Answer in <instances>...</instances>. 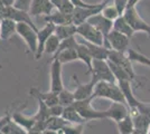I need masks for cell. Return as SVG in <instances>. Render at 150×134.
<instances>
[{"label": "cell", "mask_w": 150, "mask_h": 134, "mask_svg": "<svg viewBox=\"0 0 150 134\" xmlns=\"http://www.w3.org/2000/svg\"><path fill=\"white\" fill-rule=\"evenodd\" d=\"M96 97L108 98L112 102L127 104L125 95L117 82H105V81L98 82L93 92V98H96Z\"/></svg>", "instance_id": "6da1fadb"}, {"label": "cell", "mask_w": 150, "mask_h": 134, "mask_svg": "<svg viewBox=\"0 0 150 134\" xmlns=\"http://www.w3.org/2000/svg\"><path fill=\"white\" fill-rule=\"evenodd\" d=\"M92 101H93V97L86 98V100H82V101H75L73 106L82 115V117L86 120V122L92 121V120L108 119L105 111H98V109H93Z\"/></svg>", "instance_id": "7a4b0ae2"}, {"label": "cell", "mask_w": 150, "mask_h": 134, "mask_svg": "<svg viewBox=\"0 0 150 134\" xmlns=\"http://www.w3.org/2000/svg\"><path fill=\"white\" fill-rule=\"evenodd\" d=\"M37 29L33 28L30 25L26 22H17V35L24 40V43L27 45L29 51L33 54H36L38 47V36Z\"/></svg>", "instance_id": "3957f363"}, {"label": "cell", "mask_w": 150, "mask_h": 134, "mask_svg": "<svg viewBox=\"0 0 150 134\" xmlns=\"http://www.w3.org/2000/svg\"><path fill=\"white\" fill-rule=\"evenodd\" d=\"M77 35H80L84 40L95 45L104 46L105 37L104 35L98 30L93 25H91L88 21H85L81 25L77 26Z\"/></svg>", "instance_id": "277c9868"}, {"label": "cell", "mask_w": 150, "mask_h": 134, "mask_svg": "<svg viewBox=\"0 0 150 134\" xmlns=\"http://www.w3.org/2000/svg\"><path fill=\"white\" fill-rule=\"evenodd\" d=\"M109 4V0H103L99 2L98 5L93 8H82V7H75L74 11L72 13L73 16V24L76 26L81 25L83 22L88 21L92 16L100 13L103 8Z\"/></svg>", "instance_id": "5b68a950"}, {"label": "cell", "mask_w": 150, "mask_h": 134, "mask_svg": "<svg viewBox=\"0 0 150 134\" xmlns=\"http://www.w3.org/2000/svg\"><path fill=\"white\" fill-rule=\"evenodd\" d=\"M129 45H130V37L112 29L110 34L106 36L104 46L108 47L109 49L127 53L129 49Z\"/></svg>", "instance_id": "8992f818"}, {"label": "cell", "mask_w": 150, "mask_h": 134, "mask_svg": "<svg viewBox=\"0 0 150 134\" xmlns=\"http://www.w3.org/2000/svg\"><path fill=\"white\" fill-rule=\"evenodd\" d=\"M91 76L94 77L98 82H101V81L117 82L108 60H103V59H93Z\"/></svg>", "instance_id": "52a82bcc"}, {"label": "cell", "mask_w": 150, "mask_h": 134, "mask_svg": "<svg viewBox=\"0 0 150 134\" xmlns=\"http://www.w3.org/2000/svg\"><path fill=\"white\" fill-rule=\"evenodd\" d=\"M123 17H125V20L129 22V25L133 28L134 32H146L150 37V25L142 19V17L139 15L136 7L127 8V10H125V13H123Z\"/></svg>", "instance_id": "ba28073f"}, {"label": "cell", "mask_w": 150, "mask_h": 134, "mask_svg": "<svg viewBox=\"0 0 150 134\" xmlns=\"http://www.w3.org/2000/svg\"><path fill=\"white\" fill-rule=\"evenodd\" d=\"M108 60H110V62H112L114 64L121 66L122 68H125V69L129 73V75L131 76L132 81L136 79V73H134L133 67H132V60L128 57L127 53H121V51L110 49Z\"/></svg>", "instance_id": "9c48e42d"}, {"label": "cell", "mask_w": 150, "mask_h": 134, "mask_svg": "<svg viewBox=\"0 0 150 134\" xmlns=\"http://www.w3.org/2000/svg\"><path fill=\"white\" fill-rule=\"evenodd\" d=\"M62 66L63 64L58 62L57 59H53L50 64V91L59 93L62 89H64L62 77Z\"/></svg>", "instance_id": "30bf717a"}, {"label": "cell", "mask_w": 150, "mask_h": 134, "mask_svg": "<svg viewBox=\"0 0 150 134\" xmlns=\"http://www.w3.org/2000/svg\"><path fill=\"white\" fill-rule=\"evenodd\" d=\"M4 18L13 19L16 22H26V24L30 25L33 28H35V29L38 30V28L35 26V24L31 20L30 13H28V11H25V10L18 9V8H16L15 6L6 7V9L4 11Z\"/></svg>", "instance_id": "8fae6325"}, {"label": "cell", "mask_w": 150, "mask_h": 134, "mask_svg": "<svg viewBox=\"0 0 150 134\" xmlns=\"http://www.w3.org/2000/svg\"><path fill=\"white\" fill-rule=\"evenodd\" d=\"M106 112V117L113 120L115 122L121 121L122 119H125L127 115L130 114V109L129 106L127 104L123 103H118V102H113L111 104V106L105 111Z\"/></svg>", "instance_id": "7c38bea8"}, {"label": "cell", "mask_w": 150, "mask_h": 134, "mask_svg": "<svg viewBox=\"0 0 150 134\" xmlns=\"http://www.w3.org/2000/svg\"><path fill=\"white\" fill-rule=\"evenodd\" d=\"M54 9L56 8L53 6L50 0H33L28 13H30V16H34V17H37L40 15L47 16L53 13Z\"/></svg>", "instance_id": "4fadbf2b"}, {"label": "cell", "mask_w": 150, "mask_h": 134, "mask_svg": "<svg viewBox=\"0 0 150 134\" xmlns=\"http://www.w3.org/2000/svg\"><path fill=\"white\" fill-rule=\"evenodd\" d=\"M55 27L56 26L52 22H46V25L42 28V29H38L37 36H38V47L37 51H36V58H39L43 54H44V46L46 40L50 38V36L54 34L55 32Z\"/></svg>", "instance_id": "5bb4252c"}, {"label": "cell", "mask_w": 150, "mask_h": 134, "mask_svg": "<svg viewBox=\"0 0 150 134\" xmlns=\"http://www.w3.org/2000/svg\"><path fill=\"white\" fill-rule=\"evenodd\" d=\"M98 83V81L91 76L90 82L85 84H79L77 87L75 88L73 92L75 96V101H82V100H86V98H91L93 97L94 87Z\"/></svg>", "instance_id": "9a60e30c"}, {"label": "cell", "mask_w": 150, "mask_h": 134, "mask_svg": "<svg viewBox=\"0 0 150 134\" xmlns=\"http://www.w3.org/2000/svg\"><path fill=\"white\" fill-rule=\"evenodd\" d=\"M88 21L91 25H93L98 30H100V32L104 35L105 38H106V36L110 34V32L113 29V21L105 18L101 13H98V15L92 16Z\"/></svg>", "instance_id": "2e32d148"}, {"label": "cell", "mask_w": 150, "mask_h": 134, "mask_svg": "<svg viewBox=\"0 0 150 134\" xmlns=\"http://www.w3.org/2000/svg\"><path fill=\"white\" fill-rule=\"evenodd\" d=\"M131 82L132 81L125 79V81H118L117 83L119 84L120 88H121L123 95H125V101H127V104H128L129 109H137L138 105L140 104V101L137 100L136 96L133 95V93H132Z\"/></svg>", "instance_id": "e0dca14e"}, {"label": "cell", "mask_w": 150, "mask_h": 134, "mask_svg": "<svg viewBox=\"0 0 150 134\" xmlns=\"http://www.w3.org/2000/svg\"><path fill=\"white\" fill-rule=\"evenodd\" d=\"M44 20L46 22H52L55 26L66 25V24H73V16L56 9L55 11H53L50 15L44 16Z\"/></svg>", "instance_id": "ac0fdd59"}, {"label": "cell", "mask_w": 150, "mask_h": 134, "mask_svg": "<svg viewBox=\"0 0 150 134\" xmlns=\"http://www.w3.org/2000/svg\"><path fill=\"white\" fill-rule=\"evenodd\" d=\"M1 29V39L9 40L15 34H17V22L9 18H4L0 20Z\"/></svg>", "instance_id": "d6986e66"}, {"label": "cell", "mask_w": 150, "mask_h": 134, "mask_svg": "<svg viewBox=\"0 0 150 134\" xmlns=\"http://www.w3.org/2000/svg\"><path fill=\"white\" fill-rule=\"evenodd\" d=\"M83 40H84V39H83ZM82 43L88 48V51L91 53L93 59H103V60H108L109 53H110V49H109L108 47L101 46V45L92 44V43H88L86 40H84V41H82Z\"/></svg>", "instance_id": "ffe728a7"}, {"label": "cell", "mask_w": 150, "mask_h": 134, "mask_svg": "<svg viewBox=\"0 0 150 134\" xmlns=\"http://www.w3.org/2000/svg\"><path fill=\"white\" fill-rule=\"evenodd\" d=\"M76 51H77V57L79 60H81L82 63H84L88 72L91 73L92 72V63H93V57L91 55V53L88 51V48L83 44L82 41H79L76 45Z\"/></svg>", "instance_id": "44dd1931"}, {"label": "cell", "mask_w": 150, "mask_h": 134, "mask_svg": "<svg viewBox=\"0 0 150 134\" xmlns=\"http://www.w3.org/2000/svg\"><path fill=\"white\" fill-rule=\"evenodd\" d=\"M54 34L61 40H64L69 37H74L77 35V26L74 24H66V25H58L55 27Z\"/></svg>", "instance_id": "7402d4cb"}, {"label": "cell", "mask_w": 150, "mask_h": 134, "mask_svg": "<svg viewBox=\"0 0 150 134\" xmlns=\"http://www.w3.org/2000/svg\"><path fill=\"white\" fill-rule=\"evenodd\" d=\"M53 59H57L62 64H67V63H72L74 60H79L76 47L75 48H66V49L57 51L54 55Z\"/></svg>", "instance_id": "603a6c76"}, {"label": "cell", "mask_w": 150, "mask_h": 134, "mask_svg": "<svg viewBox=\"0 0 150 134\" xmlns=\"http://www.w3.org/2000/svg\"><path fill=\"white\" fill-rule=\"evenodd\" d=\"M62 116L69 123H73V124H85L86 123V120L82 117V115L76 111L73 105L64 107Z\"/></svg>", "instance_id": "cb8c5ba5"}, {"label": "cell", "mask_w": 150, "mask_h": 134, "mask_svg": "<svg viewBox=\"0 0 150 134\" xmlns=\"http://www.w3.org/2000/svg\"><path fill=\"white\" fill-rule=\"evenodd\" d=\"M113 29L117 30V32H121V34H125V36L130 37L131 38L132 36L134 35V30L131 26L129 25V22L125 20V18L123 16H120L119 18L113 21Z\"/></svg>", "instance_id": "d4e9b609"}, {"label": "cell", "mask_w": 150, "mask_h": 134, "mask_svg": "<svg viewBox=\"0 0 150 134\" xmlns=\"http://www.w3.org/2000/svg\"><path fill=\"white\" fill-rule=\"evenodd\" d=\"M11 119L16 123H18L20 126H23L25 130H27V131L31 130V128H34L35 123H36L35 115H33V116H26V115L21 114V113H13L11 115Z\"/></svg>", "instance_id": "484cf974"}, {"label": "cell", "mask_w": 150, "mask_h": 134, "mask_svg": "<svg viewBox=\"0 0 150 134\" xmlns=\"http://www.w3.org/2000/svg\"><path fill=\"white\" fill-rule=\"evenodd\" d=\"M117 125H118L120 134H132L134 131V123H133V119L130 114L127 115L121 121L117 122Z\"/></svg>", "instance_id": "4316f807"}, {"label": "cell", "mask_w": 150, "mask_h": 134, "mask_svg": "<svg viewBox=\"0 0 150 134\" xmlns=\"http://www.w3.org/2000/svg\"><path fill=\"white\" fill-rule=\"evenodd\" d=\"M0 132L2 134H26L27 130L20 126L18 123L13 121V119H10L7 122L6 124L2 126V128L0 130Z\"/></svg>", "instance_id": "83f0119b"}, {"label": "cell", "mask_w": 150, "mask_h": 134, "mask_svg": "<svg viewBox=\"0 0 150 134\" xmlns=\"http://www.w3.org/2000/svg\"><path fill=\"white\" fill-rule=\"evenodd\" d=\"M69 124L63 116H50L47 120L46 124V130H53V131H61L63 128H65Z\"/></svg>", "instance_id": "f1b7e54d"}, {"label": "cell", "mask_w": 150, "mask_h": 134, "mask_svg": "<svg viewBox=\"0 0 150 134\" xmlns=\"http://www.w3.org/2000/svg\"><path fill=\"white\" fill-rule=\"evenodd\" d=\"M61 45V39L57 37L55 34H53L50 38L46 40L44 46V53L50 55H55L58 51V47Z\"/></svg>", "instance_id": "f546056e"}, {"label": "cell", "mask_w": 150, "mask_h": 134, "mask_svg": "<svg viewBox=\"0 0 150 134\" xmlns=\"http://www.w3.org/2000/svg\"><path fill=\"white\" fill-rule=\"evenodd\" d=\"M58 102L59 104L64 106V107H67L71 106L75 103V96L74 93L71 92L69 89H62L59 93H58Z\"/></svg>", "instance_id": "4dcf8cb0"}, {"label": "cell", "mask_w": 150, "mask_h": 134, "mask_svg": "<svg viewBox=\"0 0 150 134\" xmlns=\"http://www.w3.org/2000/svg\"><path fill=\"white\" fill-rule=\"evenodd\" d=\"M127 55H128V57L130 58L132 62H137V63H139V64L146 65V66L150 67V58L147 57V56L144 55V54H141V53H139V51H134V49L129 48L128 51H127Z\"/></svg>", "instance_id": "1f68e13d"}, {"label": "cell", "mask_w": 150, "mask_h": 134, "mask_svg": "<svg viewBox=\"0 0 150 134\" xmlns=\"http://www.w3.org/2000/svg\"><path fill=\"white\" fill-rule=\"evenodd\" d=\"M101 13H102L105 18H108L109 20H112V21H114L117 18L120 17V13H119V11H118V9H117V7L114 6V4H112V5H109V4H108V5L103 8V10L101 11Z\"/></svg>", "instance_id": "d6a6232c"}, {"label": "cell", "mask_w": 150, "mask_h": 134, "mask_svg": "<svg viewBox=\"0 0 150 134\" xmlns=\"http://www.w3.org/2000/svg\"><path fill=\"white\" fill-rule=\"evenodd\" d=\"M63 134H83L84 132V124H73L69 123L65 128L61 130Z\"/></svg>", "instance_id": "836d02e7"}, {"label": "cell", "mask_w": 150, "mask_h": 134, "mask_svg": "<svg viewBox=\"0 0 150 134\" xmlns=\"http://www.w3.org/2000/svg\"><path fill=\"white\" fill-rule=\"evenodd\" d=\"M128 2H129V0H113V4L117 7L120 16H123V13L128 8Z\"/></svg>", "instance_id": "e575fe53"}, {"label": "cell", "mask_w": 150, "mask_h": 134, "mask_svg": "<svg viewBox=\"0 0 150 134\" xmlns=\"http://www.w3.org/2000/svg\"><path fill=\"white\" fill-rule=\"evenodd\" d=\"M31 1H33V0H15L13 6L16 7V8H18V9H21V10L29 11Z\"/></svg>", "instance_id": "d590c367"}, {"label": "cell", "mask_w": 150, "mask_h": 134, "mask_svg": "<svg viewBox=\"0 0 150 134\" xmlns=\"http://www.w3.org/2000/svg\"><path fill=\"white\" fill-rule=\"evenodd\" d=\"M63 111H64V106H62L61 104H56L50 107V116H62Z\"/></svg>", "instance_id": "8d00e7d4"}, {"label": "cell", "mask_w": 150, "mask_h": 134, "mask_svg": "<svg viewBox=\"0 0 150 134\" xmlns=\"http://www.w3.org/2000/svg\"><path fill=\"white\" fill-rule=\"evenodd\" d=\"M73 4H74L75 7H82V8H93L95 7L98 4H88V2H85V1H83V0H71Z\"/></svg>", "instance_id": "74e56055"}, {"label": "cell", "mask_w": 150, "mask_h": 134, "mask_svg": "<svg viewBox=\"0 0 150 134\" xmlns=\"http://www.w3.org/2000/svg\"><path fill=\"white\" fill-rule=\"evenodd\" d=\"M50 2L53 4V6L55 7L56 9H59V8H61V6H62L63 0H50Z\"/></svg>", "instance_id": "f35d334b"}, {"label": "cell", "mask_w": 150, "mask_h": 134, "mask_svg": "<svg viewBox=\"0 0 150 134\" xmlns=\"http://www.w3.org/2000/svg\"><path fill=\"white\" fill-rule=\"evenodd\" d=\"M43 134H63L61 131H53V130H45Z\"/></svg>", "instance_id": "ab89813d"}, {"label": "cell", "mask_w": 150, "mask_h": 134, "mask_svg": "<svg viewBox=\"0 0 150 134\" xmlns=\"http://www.w3.org/2000/svg\"><path fill=\"white\" fill-rule=\"evenodd\" d=\"M2 2H4V5L6 7H9V6H13L15 0H2Z\"/></svg>", "instance_id": "60d3db41"}, {"label": "cell", "mask_w": 150, "mask_h": 134, "mask_svg": "<svg viewBox=\"0 0 150 134\" xmlns=\"http://www.w3.org/2000/svg\"><path fill=\"white\" fill-rule=\"evenodd\" d=\"M140 0H129V2H128V8H130V7H136L138 2H139Z\"/></svg>", "instance_id": "b9f144b4"}, {"label": "cell", "mask_w": 150, "mask_h": 134, "mask_svg": "<svg viewBox=\"0 0 150 134\" xmlns=\"http://www.w3.org/2000/svg\"><path fill=\"white\" fill-rule=\"evenodd\" d=\"M26 134H43L42 131H37V130H34V128H31L29 131H27V133Z\"/></svg>", "instance_id": "7bdbcfd3"}, {"label": "cell", "mask_w": 150, "mask_h": 134, "mask_svg": "<svg viewBox=\"0 0 150 134\" xmlns=\"http://www.w3.org/2000/svg\"><path fill=\"white\" fill-rule=\"evenodd\" d=\"M0 39H1V29H0Z\"/></svg>", "instance_id": "ee69618b"}]
</instances>
